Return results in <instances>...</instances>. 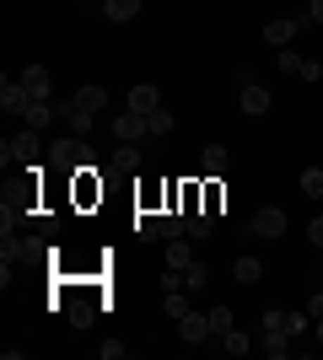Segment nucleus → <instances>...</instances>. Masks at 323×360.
<instances>
[{
  "label": "nucleus",
  "mask_w": 323,
  "mask_h": 360,
  "mask_svg": "<svg viewBox=\"0 0 323 360\" xmlns=\"http://www.w3.org/2000/svg\"><path fill=\"white\" fill-rule=\"evenodd\" d=\"M22 86L32 91V103H54V75H49V65H27V70H22Z\"/></svg>",
  "instance_id": "f257e3e1"
},
{
  "label": "nucleus",
  "mask_w": 323,
  "mask_h": 360,
  "mask_svg": "<svg viewBox=\"0 0 323 360\" xmlns=\"http://www.w3.org/2000/svg\"><path fill=\"white\" fill-rule=\"evenodd\" d=\"M113 135H119V146H135L140 135H151V124H146V113H129V108H124L119 119H113Z\"/></svg>",
  "instance_id": "f03ea898"
},
{
  "label": "nucleus",
  "mask_w": 323,
  "mask_h": 360,
  "mask_svg": "<svg viewBox=\"0 0 323 360\" xmlns=\"http://www.w3.org/2000/svg\"><path fill=\"white\" fill-rule=\"evenodd\" d=\"M124 108H129V113H146V119H151L156 108H162V91H156L151 81H140V86H129V97H124Z\"/></svg>",
  "instance_id": "7ed1b4c3"
},
{
  "label": "nucleus",
  "mask_w": 323,
  "mask_h": 360,
  "mask_svg": "<svg viewBox=\"0 0 323 360\" xmlns=\"http://www.w3.org/2000/svg\"><path fill=\"white\" fill-rule=\"evenodd\" d=\"M270 103H275V97H270V86H253V81H243V97H237V108H243L248 119H264V113H270Z\"/></svg>",
  "instance_id": "20e7f679"
},
{
  "label": "nucleus",
  "mask_w": 323,
  "mask_h": 360,
  "mask_svg": "<svg viewBox=\"0 0 323 360\" xmlns=\"http://www.w3.org/2000/svg\"><path fill=\"white\" fill-rule=\"evenodd\" d=\"M178 333H184V345H210V339H215L205 312H184V317H178Z\"/></svg>",
  "instance_id": "39448f33"
},
{
  "label": "nucleus",
  "mask_w": 323,
  "mask_h": 360,
  "mask_svg": "<svg viewBox=\"0 0 323 360\" xmlns=\"http://www.w3.org/2000/svg\"><path fill=\"white\" fill-rule=\"evenodd\" d=\"M27 103H32V91L22 86V75H6V81H0V108H6V113H27Z\"/></svg>",
  "instance_id": "423d86ee"
},
{
  "label": "nucleus",
  "mask_w": 323,
  "mask_h": 360,
  "mask_svg": "<svg viewBox=\"0 0 323 360\" xmlns=\"http://www.w3.org/2000/svg\"><path fill=\"white\" fill-rule=\"evenodd\" d=\"M296 27H302L296 16H270V22H264V44H275V49H291Z\"/></svg>",
  "instance_id": "0eeeda50"
},
{
  "label": "nucleus",
  "mask_w": 323,
  "mask_h": 360,
  "mask_svg": "<svg viewBox=\"0 0 323 360\" xmlns=\"http://www.w3.org/2000/svg\"><path fill=\"white\" fill-rule=\"evenodd\" d=\"M248 231H259V237H286V210H280V205L259 210L253 221H248Z\"/></svg>",
  "instance_id": "6e6552de"
},
{
  "label": "nucleus",
  "mask_w": 323,
  "mask_h": 360,
  "mask_svg": "<svg viewBox=\"0 0 323 360\" xmlns=\"http://www.w3.org/2000/svg\"><path fill=\"white\" fill-rule=\"evenodd\" d=\"M54 113H60L54 103H27V113H22V124H27V135H44L49 124H54Z\"/></svg>",
  "instance_id": "1a4fd4ad"
},
{
  "label": "nucleus",
  "mask_w": 323,
  "mask_h": 360,
  "mask_svg": "<svg viewBox=\"0 0 323 360\" xmlns=\"http://www.w3.org/2000/svg\"><path fill=\"white\" fill-rule=\"evenodd\" d=\"M70 103H76V113H103V108H108V91L103 86H81Z\"/></svg>",
  "instance_id": "9d476101"
},
{
  "label": "nucleus",
  "mask_w": 323,
  "mask_h": 360,
  "mask_svg": "<svg viewBox=\"0 0 323 360\" xmlns=\"http://www.w3.org/2000/svg\"><path fill=\"white\" fill-rule=\"evenodd\" d=\"M232 280H237V285H259L264 280V258H237V264H232Z\"/></svg>",
  "instance_id": "9b49d317"
},
{
  "label": "nucleus",
  "mask_w": 323,
  "mask_h": 360,
  "mask_svg": "<svg viewBox=\"0 0 323 360\" xmlns=\"http://www.w3.org/2000/svg\"><path fill=\"white\" fill-rule=\"evenodd\" d=\"M200 167L210 172V178H227V167H232V156H227V146H205V156H200Z\"/></svg>",
  "instance_id": "f8f14e48"
},
{
  "label": "nucleus",
  "mask_w": 323,
  "mask_h": 360,
  "mask_svg": "<svg viewBox=\"0 0 323 360\" xmlns=\"http://www.w3.org/2000/svg\"><path fill=\"white\" fill-rule=\"evenodd\" d=\"M194 264V248H189V237H167V269H189Z\"/></svg>",
  "instance_id": "ddd939ff"
},
{
  "label": "nucleus",
  "mask_w": 323,
  "mask_h": 360,
  "mask_svg": "<svg viewBox=\"0 0 323 360\" xmlns=\"http://www.w3.org/2000/svg\"><path fill=\"white\" fill-rule=\"evenodd\" d=\"M103 16H108V22H135L140 0H103Z\"/></svg>",
  "instance_id": "4468645a"
},
{
  "label": "nucleus",
  "mask_w": 323,
  "mask_h": 360,
  "mask_svg": "<svg viewBox=\"0 0 323 360\" xmlns=\"http://www.w3.org/2000/svg\"><path fill=\"white\" fill-rule=\"evenodd\" d=\"M264 355H291V333H286V328H264Z\"/></svg>",
  "instance_id": "2eb2a0df"
},
{
  "label": "nucleus",
  "mask_w": 323,
  "mask_h": 360,
  "mask_svg": "<svg viewBox=\"0 0 323 360\" xmlns=\"http://www.w3.org/2000/svg\"><path fill=\"white\" fill-rule=\"evenodd\" d=\"M205 317H210V333H215V339H227V333L237 328V323H232V307H210Z\"/></svg>",
  "instance_id": "dca6fc26"
},
{
  "label": "nucleus",
  "mask_w": 323,
  "mask_h": 360,
  "mask_svg": "<svg viewBox=\"0 0 323 360\" xmlns=\"http://www.w3.org/2000/svg\"><path fill=\"white\" fill-rule=\"evenodd\" d=\"M296 188H302L308 199H323V167H308V172L296 178Z\"/></svg>",
  "instance_id": "f3484780"
},
{
  "label": "nucleus",
  "mask_w": 323,
  "mask_h": 360,
  "mask_svg": "<svg viewBox=\"0 0 323 360\" xmlns=\"http://www.w3.org/2000/svg\"><path fill=\"white\" fill-rule=\"evenodd\" d=\"M162 312H167L172 323H178V317L189 312V301H184V290H162Z\"/></svg>",
  "instance_id": "a211bd4d"
},
{
  "label": "nucleus",
  "mask_w": 323,
  "mask_h": 360,
  "mask_svg": "<svg viewBox=\"0 0 323 360\" xmlns=\"http://www.w3.org/2000/svg\"><path fill=\"white\" fill-rule=\"evenodd\" d=\"M184 285H189V290H205V285H210V269H205L200 258H194V264L184 269Z\"/></svg>",
  "instance_id": "6ab92c4d"
},
{
  "label": "nucleus",
  "mask_w": 323,
  "mask_h": 360,
  "mask_svg": "<svg viewBox=\"0 0 323 360\" xmlns=\"http://www.w3.org/2000/svg\"><path fill=\"white\" fill-rule=\"evenodd\" d=\"M113 167H119V172H140V150L135 146H119V150H113Z\"/></svg>",
  "instance_id": "aec40b11"
},
{
  "label": "nucleus",
  "mask_w": 323,
  "mask_h": 360,
  "mask_svg": "<svg viewBox=\"0 0 323 360\" xmlns=\"http://www.w3.org/2000/svg\"><path fill=\"white\" fill-rule=\"evenodd\" d=\"M221 349H227V355H248V349H253V339H248V333H237V328H232L227 339H221Z\"/></svg>",
  "instance_id": "412c9836"
},
{
  "label": "nucleus",
  "mask_w": 323,
  "mask_h": 360,
  "mask_svg": "<svg viewBox=\"0 0 323 360\" xmlns=\"http://www.w3.org/2000/svg\"><path fill=\"white\" fill-rule=\"evenodd\" d=\"M280 75H302V54H296V49H280Z\"/></svg>",
  "instance_id": "4be33fe9"
},
{
  "label": "nucleus",
  "mask_w": 323,
  "mask_h": 360,
  "mask_svg": "<svg viewBox=\"0 0 323 360\" xmlns=\"http://www.w3.org/2000/svg\"><path fill=\"white\" fill-rule=\"evenodd\" d=\"M308 328H312V317H308V312H286V333H291V339H302Z\"/></svg>",
  "instance_id": "5701e85b"
},
{
  "label": "nucleus",
  "mask_w": 323,
  "mask_h": 360,
  "mask_svg": "<svg viewBox=\"0 0 323 360\" xmlns=\"http://www.w3.org/2000/svg\"><path fill=\"white\" fill-rule=\"evenodd\" d=\"M189 237H210V210H194V215H189Z\"/></svg>",
  "instance_id": "b1692460"
},
{
  "label": "nucleus",
  "mask_w": 323,
  "mask_h": 360,
  "mask_svg": "<svg viewBox=\"0 0 323 360\" xmlns=\"http://www.w3.org/2000/svg\"><path fill=\"white\" fill-rule=\"evenodd\" d=\"M146 124H151V135H167V129H172V113H167V108H156Z\"/></svg>",
  "instance_id": "393cba45"
},
{
  "label": "nucleus",
  "mask_w": 323,
  "mask_h": 360,
  "mask_svg": "<svg viewBox=\"0 0 323 360\" xmlns=\"http://www.w3.org/2000/svg\"><path fill=\"white\" fill-rule=\"evenodd\" d=\"M97 355H103V360H124V355H129V345H124V339H108Z\"/></svg>",
  "instance_id": "a878e982"
},
{
  "label": "nucleus",
  "mask_w": 323,
  "mask_h": 360,
  "mask_svg": "<svg viewBox=\"0 0 323 360\" xmlns=\"http://www.w3.org/2000/svg\"><path fill=\"white\" fill-rule=\"evenodd\" d=\"M162 290H189L184 285V269H167V274H162Z\"/></svg>",
  "instance_id": "bb28decb"
},
{
  "label": "nucleus",
  "mask_w": 323,
  "mask_h": 360,
  "mask_svg": "<svg viewBox=\"0 0 323 360\" xmlns=\"http://www.w3.org/2000/svg\"><path fill=\"white\" fill-rule=\"evenodd\" d=\"M302 81H308V86H312V81H323V65L318 60H302Z\"/></svg>",
  "instance_id": "cd10ccee"
},
{
  "label": "nucleus",
  "mask_w": 323,
  "mask_h": 360,
  "mask_svg": "<svg viewBox=\"0 0 323 360\" xmlns=\"http://www.w3.org/2000/svg\"><path fill=\"white\" fill-rule=\"evenodd\" d=\"M308 242H312V248L323 253V215H312V226H308Z\"/></svg>",
  "instance_id": "c85d7f7f"
},
{
  "label": "nucleus",
  "mask_w": 323,
  "mask_h": 360,
  "mask_svg": "<svg viewBox=\"0 0 323 360\" xmlns=\"http://www.w3.org/2000/svg\"><path fill=\"white\" fill-rule=\"evenodd\" d=\"M308 317H312V323L323 317V290H312V301H308Z\"/></svg>",
  "instance_id": "c756f323"
},
{
  "label": "nucleus",
  "mask_w": 323,
  "mask_h": 360,
  "mask_svg": "<svg viewBox=\"0 0 323 360\" xmlns=\"http://www.w3.org/2000/svg\"><path fill=\"white\" fill-rule=\"evenodd\" d=\"M308 22H318V27H323V0H312V6H308Z\"/></svg>",
  "instance_id": "7c9ffc66"
},
{
  "label": "nucleus",
  "mask_w": 323,
  "mask_h": 360,
  "mask_svg": "<svg viewBox=\"0 0 323 360\" xmlns=\"http://www.w3.org/2000/svg\"><path fill=\"white\" fill-rule=\"evenodd\" d=\"M312 339H318V345H323V317H318V323H312Z\"/></svg>",
  "instance_id": "2f4dec72"
}]
</instances>
